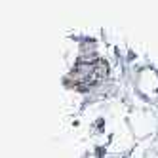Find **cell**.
<instances>
[{
  "label": "cell",
  "mask_w": 158,
  "mask_h": 158,
  "mask_svg": "<svg viewBox=\"0 0 158 158\" xmlns=\"http://www.w3.org/2000/svg\"><path fill=\"white\" fill-rule=\"evenodd\" d=\"M133 101H128V128L137 141H154L158 135V109L156 105H149L133 94Z\"/></svg>",
  "instance_id": "6da1fadb"
},
{
  "label": "cell",
  "mask_w": 158,
  "mask_h": 158,
  "mask_svg": "<svg viewBox=\"0 0 158 158\" xmlns=\"http://www.w3.org/2000/svg\"><path fill=\"white\" fill-rule=\"evenodd\" d=\"M131 89L141 101L158 107V67L143 63L131 71Z\"/></svg>",
  "instance_id": "7a4b0ae2"
},
{
  "label": "cell",
  "mask_w": 158,
  "mask_h": 158,
  "mask_svg": "<svg viewBox=\"0 0 158 158\" xmlns=\"http://www.w3.org/2000/svg\"><path fill=\"white\" fill-rule=\"evenodd\" d=\"M145 158H158V149H154V147H152V149L145 154Z\"/></svg>",
  "instance_id": "3957f363"
},
{
  "label": "cell",
  "mask_w": 158,
  "mask_h": 158,
  "mask_svg": "<svg viewBox=\"0 0 158 158\" xmlns=\"http://www.w3.org/2000/svg\"><path fill=\"white\" fill-rule=\"evenodd\" d=\"M107 158H109V156H107ZM124 158H131V156H124Z\"/></svg>",
  "instance_id": "277c9868"
}]
</instances>
